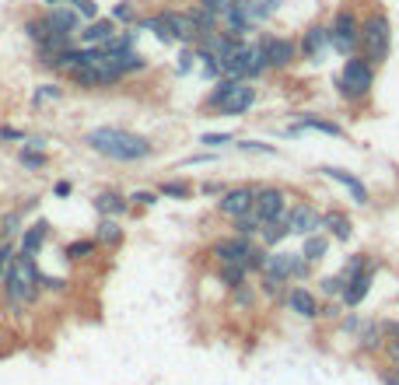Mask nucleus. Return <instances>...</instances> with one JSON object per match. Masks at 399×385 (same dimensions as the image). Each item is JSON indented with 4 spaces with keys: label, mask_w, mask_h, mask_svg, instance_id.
Returning a JSON list of instances; mask_svg holds the SVG:
<instances>
[{
    "label": "nucleus",
    "mask_w": 399,
    "mask_h": 385,
    "mask_svg": "<svg viewBox=\"0 0 399 385\" xmlns=\"http://www.w3.org/2000/svg\"><path fill=\"white\" fill-rule=\"evenodd\" d=\"M116 67H119V74H137V70L147 67V60H144L137 49H127V53H119V56H116Z\"/></svg>",
    "instance_id": "27"
},
{
    "label": "nucleus",
    "mask_w": 399,
    "mask_h": 385,
    "mask_svg": "<svg viewBox=\"0 0 399 385\" xmlns=\"http://www.w3.org/2000/svg\"><path fill=\"white\" fill-rule=\"evenodd\" d=\"M21 165H28V168H42V165H46V155H39V151H21Z\"/></svg>",
    "instance_id": "38"
},
{
    "label": "nucleus",
    "mask_w": 399,
    "mask_h": 385,
    "mask_svg": "<svg viewBox=\"0 0 399 385\" xmlns=\"http://www.w3.org/2000/svg\"><path fill=\"white\" fill-rule=\"evenodd\" d=\"M42 242H46V221H39V224H32V228H28V231L21 235V252H28V256H36Z\"/></svg>",
    "instance_id": "24"
},
{
    "label": "nucleus",
    "mask_w": 399,
    "mask_h": 385,
    "mask_svg": "<svg viewBox=\"0 0 399 385\" xmlns=\"http://www.w3.org/2000/svg\"><path fill=\"white\" fill-rule=\"evenodd\" d=\"M235 84H238L235 77H218V84H214V92L207 95V105H210V109H221V105H224V102L231 98Z\"/></svg>",
    "instance_id": "22"
},
{
    "label": "nucleus",
    "mask_w": 399,
    "mask_h": 385,
    "mask_svg": "<svg viewBox=\"0 0 399 385\" xmlns=\"http://www.w3.org/2000/svg\"><path fill=\"white\" fill-rule=\"evenodd\" d=\"M357 42H361V21L350 11H340L336 21H333V28H329V46L340 56H354Z\"/></svg>",
    "instance_id": "5"
},
{
    "label": "nucleus",
    "mask_w": 399,
    "mask_h": 385,
    "mask_svg": "<svg viewBox=\"0 0 399 385\" xmlns=\"http://www.w3.org/2000/svg\"><path fill=\"white\" fill-rule=\"evenodd\" d=\"M287 224H284V217L281 221H270V224H263L259 228V239H263V249H270V245H277V242H284L287 239Z\"/></svg>",
    "instance_id": "23"
},
{
    "label": "nucleus",
    "mask_w": 399,
    "mask_h": 385,
    "mask_svg": "<svg viewBox=\"0 0 399 385\" xmlns=\"http://www.w3.org/2000/svg\"><path fill=\"white\" fill-rule=\"evenodd\" d=\"M74 11L88 21H95L99 18V8H95V0H74Z\"/></svg>",
    "instance_id": "34"
},
{
    "label": "nucleus",
    "mask_w": 399,
    "mask_h": 385,
    "mask_svg": "<svg viewBox=\"0 0 399 385\" xmlns=\"http://www.w3.org/2000/svg\"><path fill=\"white\" fill-rule=\"evenodd\" d=\"M259 224H270V221H281L284 214H287V200H284V193L277 189V186H263V189H256V196H253V211H249Z\"/></svg>",
    "instance_id": "6"
},
{
    "label": "nucleus",
    "mask_w": 399,
    "mask_h": 385,
    "mask_svg": "<svg viewBox=\"0 0 399 385\" xmlns=\"http://www.w3.org/2000/svg\"><path fill=\"white\" fill-rule=\"evenodd\" d=\"M284 302H287V308H291V312H298L301 319H316V315H319V302H316V294H312V291H305V287H291Z\"/></svg>",
    "instance_id": "16"
},
{
    "label": "nucleus",
    "mask_w": 399,
    "mask_h": 385,
    "mask_svg": "<svg viewBox=\"0 0 399 385\" xmlns=\"http://www.w3.org/2000/svg\"><path fill=\"white\" fill-rule=\"evenodd\" d=\"M46 4H53V8H64V4H74V0H46Z\"/></svg>",
    "instance_id": "47"
},
{
    "label": "nucleus",
    "mask_w": 399,
    "mask_h": 385,
    "mask_svg": "<svg viewBox=\"0 0 399 385\" xmlns=\"http://www.w3.org/2000/svg\"><path fill=\"white\" fill-rule=\"evenodd\" d=\"M294 127L305 133V130H319V133H326V137H344V127L340 123H329V120H322V116H312V112H298L294 116Z\"/></svg>",
    "instance_id": "17"
},
{
    "label": "nucleus",
    "mask_w": 399,
    "mask_h": 385,
    "mask_svg": "<svg viewBox=\"0 0 399 385\" xmlns=\"http://www.w3.org/2000/svg\"><path fill=\"white\" fill-rule=\"evenodd\" d=\"M259 221L253 217V214H245V217H235V235L238 239H253V235H259Z\"/></svg>",
    "instance_id": "31"
},
{
    "label": "nucleus",
    "mask_w": 399,
    "mask_h": 385,
    "mask_svg": "<svg viewBox=\"0 0 399 385\" xmlns=\"http://www.w3.org/2000/svg\"><path fill=\"white\" fill-rule=\"evenodd\" d=\"M165 21L172 28V39L175 42H196L200 39V28L190 14H175V11H165Z\"/></svg>",
    "instance_id": "15"
},
{
    "label": "nucleus",
    "mask_w": 399,
    "mask_h": 385,
    "mask_svg": "<svg viewBox=\"0 0 399 385\" xmlns=\"http://www.w3.org/2000/svg\"><path fill=\"white\" fill-rule=\"evenodd\" d=\"M203 193H207V196H214V193H221V186H218V183H207V186H203Z\"/></svg>",
    "instance_id": "46"
},
{
    "label": "nucleus",
    "mask_w": 399,
    "mask_h": 385,
    "mask_svg": "<svg viewBox=\"0 0 399 385\" xmlns=\"http://www.w3.org/2000/svg\"><path fill=\"white\" fill-rule=\"evenodd\" d=\"M389 385H399V368H396V375L389 378Z\"/></svg>",
    "instance_id": "48"
},
{
    "label": "nucleus",
    "mask_w": 399,
    "mask_h": 385,
    "mask_svg": "<svg viewBox=\"0 0 399 385\" xmlns=\"http://www.w3.org/2000/svg\"><path fill=\"white\" fill-rule=\"evenodd\" d=\"M284 224H287V231L291 235H316V231H322V214L316 211L312 203H294L291 211L284 214Z\"/></svg>",
    "instance_id": "7"
},
{
    "label": "nucleus",
    "mask_w": 399,
    "mask_h": 385,
    "mask_svg": "<svg viewBox=\"0 0 399 385\" xmlns=\"http://www.w3.org/2000/svg\"><path fill=\"white\" fill-rule=\"evenodd\" d=\"M162 196H190V186L186 183H162Z\"/></svg>",
    "instance_id": "37"
},
{
    "label": "nucleus",
    "mask_w": 399,
    "mask_h": 385,
    "mask_svg": "<svg viewBox=\"0 0 399 385\" xmlns=\"http://www.w3.org/2000/svg\"><path fill=\"white\" fill-rule=\"evenodd\" d=\"M8 259H11V249H8V245H0V280L8 277Z\"/></svg>",
    "instance_id": "44"
},
{
    "label": "nucleus",
    "mask_w": 399,
    "mask_h": 385,
    "mask_svg": "<svg viewBox=\"0 0 399 385\" xmlns=\"http://www.w3.org/2000/svg\"><path fill=\"white\" fill-rule=\"evenodd\" d=\"M329 252V239H322V235H305V245H301V256L309 259V263H322Z\"/></svg>",
    "instance_id": "20"
},
{
    "label": "nucleus",
    "mask_w": 399,
    "mask_h": 385,
    "mask_svg": "<svg viewBox=\"0 0 399 385\" xmlns=\"http://www.w3.org/2000/svg\"><path fill=\"white\" fill-rule=\"evenodd\" d=\"M112 18H116V21H130V25H133V21H137V14H133V8H130V0H119V4L112 8Z\"/></svg>",
    "instance_id": "33"
},
{
    "label": "nucleus",
    "mask_w": 399,
    "mask_h": 385,
    "mask_svg": "<svg viewBox=\"0 0 399 385\" xmlns=\"http://www.w3.org/2000/svg\"><path fill=\"white\" fill-rule=\"evenodd\" d=\"M46 21H49V25L56 28V32H67V36H70V32H77V25H81V14L74 11V4H70V8L64 4V8H53V11L46 14Z\"/></svg>",
    "instance_id": "18"
},
{
    "label": "nucleus",
    "mask_w": 399,
    "mask_h": 385,
    "mask_svg": "<svg viewBox=\"0 0 399 385\" xmlns=\"http://www.w3.org/2000/svg\"><path fill=\"white\" fill-rule=\"evenodd\" d=\"M326 179H333V183H340L344 189H350V196H354V203H368V186L357 179V175H350V172H344V168H333V165H322L319 168Z\"/></svg>",
    "instance_id": "13"
},
{
    "label": "nucleus",
    "mask_w": 399,
    "mask_h": 385,
    "mask_svg": "<svg viewBox=\"0 0 399 385\" xmlns=\"http://www.w3.org/2000/svg\"><path fill=\"white\" fill-rule=\"evenodd\" d=\"M368 49V60H385V56L392 53V28H389V18L385 14H372L364 25H361V42Z\"/></svg>",
    "instance_id": "3"
},
{
    "label": "nucleus",
    "mask_w": 399,
    "mask_h": 385,
    "mask_svg": "<svg viewBox=\"0 0 399 385\" xmlns=\"http://www.w3.org/2000/svg\"><path fill=\"white\" fill-rule=\"evenodd\" d=\"M88 144L95 147L99 155L112 158V161H144L151 158V140L119 127H99L88 133Z\"/></svg>",
    "instance_id": "1"
},
{
    "label": "nucleus",
    "mask_w": 399,
    "mask_h": 385,
    "mask_svg": "<svg viewBox=\"0 0 399 385\" xmlns=\"http://www.w3.org/2000/svg\"><path fill=\"white\" fill-rule=\"evenodd\" d=\"M253 105H256V88H253V81H238L235 92H231V98H228L218 112H224V116H242V112H249Z\"/></svg>",
    "instance_id": "11"
},
{
    "label": "nucleus",
    "mask_w": 399,
    "mask_h": 385,
    "mask_svg": "<svg viewBox=\"0 0 399 385\" xmlns=\"http://www.w3.org/2000/svg\"><path fill=\"white\" fill-rule=\"evenodd\" d=\"M372 277H375V270L368 266V270H361L347 287H344V294H340V302L347 305V308H357L364 298H368V291H372Z\"/></svg>",
    "instance_id": "14"
},
{
    "label": "nucleus",
    "mask_w": 399,
    "mask_h": 385,
    "mask_svg": "<svg viewBox=\"0 0 399 385\" xmlns=\"http://www.w3.org/2000/svg\"><path fill=\"white\" fill-rule=\"evenodd\" d=\"M95 207H99V214H105V217H119L123 211H127V200H123L119 193H102L95 200Z\"/></svg>",
    "instance_id": "26"
},
{
    "label": "nucleus",
    "mask_w": 399,
    "mask_h": 385,
    "mask_svg": "<svg viewBox=\"0 0 399 385\" xmlns=\"http://www.w3.org/2000/svg\"><path fill=\"white\" fill-rule=\"evenodd\" d=\"M326 46H329V28H319V25H312L309 32L301 36V46H298V53L305 56V60H322V53H326Z\"/></svg>",
    "instance_id": "12"
},
{
    "label": "nucleus",
    "mask_w": 399,
    "mask_h": 385,
    "mask_svg": "<svg viewBox=\"0 0 399 385\" xmlns=\"http://www.w3.org/2000/svg\"><path fill=\"white\" fill-rule=\"evenodd\" d=\"M242 4H245V11H249L253 25H259V21H266L273 11H277L281 0H242Z\"/></svg>",
    "instance_id": "25"
},
{
    "label": "nucleus",
    "mask_w": 399,
    "mask_h": 385,
    "mask_svg": "<svg viewBox=\"0 0 399 385\" xmlns=\"http://www.w3.org/2000/svg\"><path fill=\"white\" fill-rule=\"evenodd\" d=\"M193 60H196V53L193 49H182L179 53V74H190L193 70Z\"/></svg>",
    "instance_id": "39"
},
{
    "label": "nucleus",
    "mask_w": 399,
    "mask_h": 385,
    "mask_svg": "<svg viewBox=\"0 0 399 385\" xmlns=\"http://www.w3.org/2000/svg\"><path fill=\"white\" fill-rule=\"evenodd\" d=\"M196 60H200V74H203L207 81H218V77H221V60H218L214 53H207V49L200 46V49H196Z\"/></svg>",
    "instance_id": "28"
},
{
    "label": "nucleus",
    "mask_w": 399,
    "mask_h": 385,
    "mask_svg": "<svg viewBox=\"0 0 399 385\" xmlns=\"http://www.w3.org/2000/svg\"><path fill=\"white\" fill-rule=\"evenodd\" d=\"M235 147H238V151H249V155H277V147L263 144V140H238Z\"/></svg>",
    "instance_id": "32"
},
{
    "label": "nucleus",
    "mask_w": 399,
    "mask_h": 385,
    "mask_svg": "<svg viewBox=\"0 0 399 385\" xmlns=\"http://www.w3.org/2000/svg\"><path fill=\"white\" fill-rule=\"evenodd\" d=\"M46 98H60V88H56V84H39L36 102H46Z\"/></svg>",
    "instance_id": "41"
},
{
    "label": "nucleus",
    "mask_w": 399,
    "mask_h": 385,
    "mask_svg": "<svg viewBox=\"0 0 399 385\" xmlns=\"http://www.w3.org/2000/svg\"><path fill=\"white\" fill-rule=\"evenodd\" d=\"M253 196H256V189H249V186L224 189V193H221V203H218V211H221L224 217H245V214L253 211Z\"/></svg>",
    "instance_id": "9"
},
{
    "label": "nucleus",
    "mask_w": 399,
    "mask_h": 385,
    "mask_svg": "<svg viewBox=\"0 0 399 385\" xmlns=\"http://www.w3.org/2000/svg\"><path fill=\"white\" fill-rule=\"evenodd\" d=\"M231 140H235L231 133H203V137H200L203 147H221V144H231Z\"/></svg>",
    "instance_id": "36"
},
{
    "label": "nucleus",
    "mask_w": 399,
    "mask_h": 385,
    "mask_svg": "<svg viewBox=\"0 0 399 385\" xmlns=\"http://www.w3.org/2000/svg\"><path fill=\"white\" fill-rule=\"evenodd\" d=\"M322 228H329L333 231V239H340V242H347L350 235H354V224H350V217H344V214H322Z\"/></svg>",
    "instance_id": "21"
},
{
    "label": "nucleus",
    "mask_w": 399,
    "mask_h": 385,
    "mask_svg": "<svg viewBox=\"0 0 399 385\" xmlns=\"http://www.w3.org/2000/svg\"><path fill=\"white\" fill-rule=\"evenodd\" d=\"M56 196H70V183H56Z\"/></svg>",
    "instance_id": "45"
},
{
    "label": "nucleus",
    "mask_w": 399,
    "mask_h": 385,
    "mask_svg": "<svg viewBox=\"0 0 399 385\" xmlns=\"http://www.w3.org/2000/svg\"><path fill=\"white\" fill-rule=\"evenodd\" d=\"M91 249H95V242H74V245L67 249V256H70V259H81V256H88Z\"/></svg>",
    "instance_id": "40"
},
{
    "label": "nucleus",
    "mask_w": 399,
    "mask_h": 385,
    "mask_svg": "<svg viewBox=\"0 0 399 385\" xmlns=\"http://www.w3.org/2000/svg\"><path fill=\"white\" fill-rule=\"evenodd\" d=\"M99 242H119L123 239V231H119V224H116V217H102V224H99V235H95Z\"/></svg>",
    "instance_id": "30"
},
{
    "label": "nucleus",
    "mask_w": 399,
    "mask_h": 385,
    "mask_svg": "<svg viewBox=\"0 0 399 385\" xmlns=\"http://www.w3.org/2000/svg\"><path fill=\"white\" fill-rule=\"evenodd\" d=\"M253 249H256V245H253L249 239H238V235L214 242V256H218L221 263H242L245 270H249V256H253Z\"/></svg>",
    "instance_id": "10"
},
{
    "label": "nucleus",
    "mask_w": 399,
    "mask_h": 385,
    "mask_svg": "<svg viewBox=\"0 0 399 385\" xmlns=\"http://www.w3.org/2000/svg\"><path fill=\"white\" fill-rule=\"evenodd\" d=\"M309 259H305L301 252H266L263 259V274L266 277H277V280H305L309 277Z\"/></svg>",
    "instance_id": "4"
},
{
    "label": "nucleus",
    "mask_w": 399,
    "mask_h": 385,
    "mask_svg": "<svg viewBox=\"0 0 399 385\" xmlns=\"http://www.w3.org/2000/svg\"><path fill=\"white\" fill-rule=\"evenodd\" d=\"M319 291H322V294H344L340 274H336V277H322V280H319Z\"/></svg>",
    "instance_id": "35"
},
{
    "label": "nucleus",
    "mask_w": 399,
    "mask_h": 385,
    "mask_svg": "<svg viewBox=\"0 0 399 385\" xmlns=\"http://www.w3.org/2000/svg\"><path fill=\"white\" fill-rule=\"evenodd\" d=\"M130 200H137L140 207H155V203H158V193H147V189H137V193H133Z\"/></svg>",
    "instance_id": "42"
},
{
    "label": "nucleus",
    "mask_w": 399,
    "mask_h": 385,
    "mask_svg": "<svg viewBox=\"0 0 399 385\" xmlns=\"http://www.w3.org/2000/svg\"><path fill=\"white\" fill-rule=\"evenodd\" d=\"M385 350H389V361L399 368V336H396V340H389V343H385Z\"/></svg>",
    "instance_id": "43"
},
{
    "label": "nucleus",
    "mask_w": 399,
    "mask_h": 385,
    "mask_svg": "<svg viewBox=\"0 0 399 385\" xmlns=\"http://www.w3.org/2000/svg\"><path fill=\"white\" fill-rule=\"evenodd\" d=\"M375 84V70H372V60L368 56H347L344 60V70L340 77H336V88H340L344 98H364L368 92H372Z\"/></svg>",
    "instance_id": "2"
},
{
    "label": "nucleus",
    "mask_w": 399,
    "mask_h": 385,
    "mask_svg": "<svg viewBox=\"0 0 399 385\" xmlns=\"http://www.w3.org/2000/svg\"><path fill=\"white\" fill-rule=\"evenodd\" d=\"M259 49L266 56V67H273V70L291 67V60L298 56V42L281 39V36H259Z\"/></svg>",
    "instance_id": "8"
},
{
    "label": "nucleus",
    "mask_w": 399,
    "mask_h": 385,
    "mask_svg": "<svg viewBox=\"0 0 399 385\" xmlns=\"http://www.w3.org/2000/svg\"><path fill=\"white\" fill-rule=\"evenodd\" d=\"M116 36V25L112 21H91L88 28H84V32H81V42H88V46H102V42H109Z\"/></svg>",
    "instance_id": "19"
},
{
    "label": "nucleus",
    "mask_w": 399,
    "mask_h": 385,
    "mask_svg": "<svg viewBox=\"0 0 399 385\" xmlns=\"http://www.w3.org/2000/svg\"><path fill=\"white\" fill-rule=\"evenodd\" d=\"M245 274H249V270H245L242 263H221V280L228 287H242L245 284Z\"/></svg>",
    "instance_id": "29"
}]
</instances>
